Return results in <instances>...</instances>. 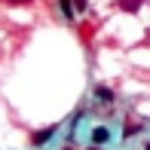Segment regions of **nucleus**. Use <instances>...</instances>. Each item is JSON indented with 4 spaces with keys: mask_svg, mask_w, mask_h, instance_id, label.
Here are the masks:
<instances>
[{
    "mask_svg": "<svg viewBox=\"0 0 150 150\" xmlns=\"http://www.w3.org/2000/svg\"><path fill=\"white\" fill-rule=\"evenodd\" d=\"M52 135H55V126H46V129H40V132H34L31 135V147H43Z\"/></svg>",
    "mask_w": 150,
    "mask_h": 150,
    "instance_id": "nucleus-1",
    "label": "nucleus"
},
{
    "mask_svg": "<svg viewBox=\"0 0 150 150\" xmlns=\"http://www.w3.org/2000/svg\"><path fill=\"white\" fill-rule=\"evenodd\" d=\"M107 141H110V132H107V129L104 126H98V129H95V132H92V144H107Z\"/></svg>",
    "mask_w": 150,
    "mask_h": 150,
    "instance_id": "nucleus-2",
    "label": "nucleus"
},
{
    "mask_svg": "<svg viewBox=\"0 0 150 150\" xmlns=\"http://www.w3.org/2000/svg\"><path fill=\"white\" fill-rule=\"evenodd\" d=\"M95 98L104 101V104H110V101H113V92L107 89V86H95Z\"/></svg>",
    "mask_w": 150,
    "mask_h": 150,
    "instance_id": "nucleus-3",
    "label": "nucleus"
},
{
    "mask_svg": "<svg viewBox=\"0 0 150 150\" xmlns=\"http://www.w3.org/2000/svg\"><path fill=\"white\" fill-rule=\"evenodd\" d=\"M120 9H126V12H138L141 9V0H120Z\"/></svg>",
    "mask_w": 150,
    "mask_h": 150,
    "instance_id": "nucleus-4",
    "label": "nucleus"
},
{
    "mask_svg": "<svg viewBox=\"0 0 150 150\" xmlns=\"http://www.w3.org/2000/svg\"><path fill=\"white\" fill-rule=\"evenodd\" d=\"M58 6H61V12H64V18H74V16H77V9H74V0H58Z\"/></svg>",
    "mask_w": 150,
    "mask_h": 150,
    "instance_id": "nucleus-5",
    "label": "nucleus"
},
{
    "mask_svg": "<svg viewBox=\"0 0 150 150\" xmlns=\"http://www.w3.org/2000/svg\"><path fill=\"white\" fill-rule=\"evenodd\" d=\"M86 6H89V0H74V9L77 12H86Z\"/></svg>",
    "mask_w": 150,
    "mask_h": 150,
    "instance_id": "nucleus-6",
    "label": "nucleus"
},
{
    "mask_svg": "<svg viewBox=\"0 0 150 150\" xmlns=\"http://www.w3.org/2000/svg\"><path fill=\"white\" fill-rule=\"evenodd\" d=\"M6 3H12V6H18V3H31V0H6Z\"/></svg>",
    "mask_w": 150,
    "mask_h": 150,
    "instance_id": "nucleus-7",
    "label": "nucleus"
},
{
    "mask_svg": "<svg viewBox=\"0 0 150 150\" xmlns=\"http://www.w3.org/2000/svg\"><path fill=\"white\" fill-rule=\"evenodd\" d=\"M89 150H98V144H92V147H89Z\"/></svg>",
    "mask_w": 150,
    "mask_h": 150,
    "instance_id": "nucleus-8",
    "label": "nucleus"
},
{
    "mask_svg": "<svg viewBox=\"0 0 150 150\" xmlns=\"http://www.w3.org/2000/svg\"><path fill=\"white\" fill-rule=\"evenodd\" d=\"M64 150H74V147H64Z\"/></svg>",
    "mask_w": 150,
    "mask_h": 150,
    "instance_id": "nucleus-9",
    "label": "nucleus"
},
{
    "mask_svg": "<svg viewBox=\"0 0 150 150\" xmlns=\"http://www.w3.org/2000/svg\"><path fill=\"white\" fill-rule=\"evenodd\" d=\"M144 150H150V144H147V147H144Z\"/></svg>",
    "mask_w": 150,
    "mask_h": 150,
    "instance_id": "nucleus-10",
    "label": "nucleus"
}]
</instances>
